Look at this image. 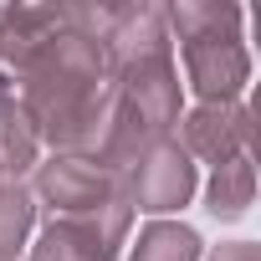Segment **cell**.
<instances>
[{"instance_id": "7", "label": "cell", "mask_w": 261, "mask_h": 261, "mask_svg": "<svg viewBox=\"0 0 261 261\" xmlns=\"http://www.w3.org/2000/svg\"><path fill=\"white\" fill-rule=\"evenodd\" d=\"M215 261H256V256H251V246H236V251H220Z\"/></svg>"}, {"instance_id": "4", "label": "cell", "mask_w": 261, "mask_h": 261, "mask_svg": "<svg viewBox=\"0 0 261 261\" xmlns=\"http://www.w3.org/2000/svg\"><path fill=\"white\" fill-rule=\"evenodd\" d=\"M246 205H251V169H246V159H230V164H220V174L210 185V210L230 220Z\"/></svg>"}, {"instance_id": "5", "label": "cell", "mask_w": 261, "mask_h": 261, "mask_svg": "<svg viewBox=\"0 0 261 261\" xmlns=\"http://www.w3.org/2000/svg\"><path fill=\"white\" fill-rule=\"evenodd\" d=\"M195 256H200V241L185 225H149L134 261H195Z\"/></svg>"}, {"instance_id": "8", "label": "cell", "mask_w": 261, "mask_h": 261, "mask_svg": "<svg viewBox=\"0 0 261 261\" xmlns=\"http://www.w3.org/2000/svg\"><path fill=\"white\" fill-rule=\"evenodd\" d=\"M11 113H16V102H11V92H6V82H0V123H6Z\"/></svg>"}, {"instance_id": "6", "label": "cell", "mask_w": 261, "mask_h": 261, "mask_svg": "<svg viewBox=\"0 0 261 261\" xmlns=\"http://www.w3.org/2000/svg\"><path fill=\"white\" fill-rule=\"evenodd\" d=\"M31 225V200L21 190H0V256H11Z\"/></svg>"}, {"instance_id": "1", "label": "cell", "mask_w": 261, "mask_h": 261, "mask_svg": "<svg viewBox=\"0 0 261 261\" xmlns=\"http://www.w3.org/2000/svg\"><path fill=\"white\" fill-rule=\"evenodd\" d=\"M185 57H190L195 87L210 102H225L241 87V77H246V51H241L236 36H190L185 41Z\"/></svg>"}, {"instance_id": "3", "label": "cell", "mask_w": 261, "mask_h": 261, "mask_svg": "<svg viewBox=\"0 0 261 261\" xmlns=\"http://www.w3.org/2000/svg\"><path fill=\"white\" fill-rule=\"evenodd\" d=\"M185 134H190V149H200V154L230 164V149L246 144V113H241V108H225V102H210L205 113L190 118Z\"/></svg>"}, {"instance_id": "2", "label": "cell", "mask_w": 261, "mask_h": 261, "mask_svg": "<svg viewBox=\"0 0 261 261\" xmlns=\"http://www.w3.org/2000/svg\"><path fill=\"white\" fill-rule=\"evenodd\" d=\"M190 185H195L190 159H185L174 144H154V149L139 159V185H134V195H139L144 210H174V205H185Z\"/></svg>"}]
</instances>
